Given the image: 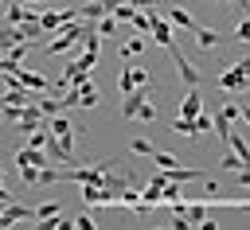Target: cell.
Returning <instances> with one entry per match:
<instances>
[{
  "label": "cell",
  "instance_id": "1",
  "mask_svg": "<svg viewBox=\"0 0 250 230\" xmlns=\"http://www.w3.org/2000/svg\"><path fill=\"white\" fill-rule=\"evenodd\" d=\"M86 27H90V23H78V19H70L66 27H59V35L47 43V55H62V58H66V55H70V47H74V43H82V31H86Z\"/></svg>",
  "mask_w": 250,
  "mask_h": 230
},
{
  "label": "cell",
  "instance_id": "2",
  "mask_svg": "<svg viewBox=\"0 0 250 230\" xmlns=\"http://www.w3.org/2000/svg\"><path fill=\"white\" fill-rule=\"evenodd\" d=\"M250 86V58H238L230 70L219 74V90H246Z\"/></svg>",
  "mask_w": 250,
  "mask_h": 230
},
{
  "label": "cell",
  "instance_id": "3",
  "mask_svg": "<svg viewBox=\"0 0 250 230\" xmlns=\"http://www.w3.org/2000/svg\"><path fill=\"white\" fill-rule=\"evenodd\" d=\"M70 19H82V16H78V8H62V12H59V8H43V12H39V27H43V35H47V31L66 27Z\"/></svg>",
  "mask_w": 250,
  "mask_h": 230
},
{
  "label": "cell",
  "instance_id": "4",
  "mask_svg": "<svg viewBox=\"0 0 250 230\" xmlns=\"http://www.w3.org/2000/svg\"><path fill=\"white\" fill-rule=\"evenodd\" d=\"M164 51L172 55V62H176V70H180V78H184L188 86H199V82H203V74H199V66H195V62H188V58L180 55V47H176V43H172V47H164Z\"/></svg>",
  "mask_w": 250,
  "mask_h": 230
},
{
  "label": "cell",
  "instance_id": "5",
  "mask_svg": "<svg viewBox=\"0 0 250 230\" xmlns=\"http://www.w3.org/2000/svg\"><path fill=\"white\" fill-rule=\"evenodd\" d=\"M148 101V86H133L129 94H121V117L129 121V117H137V109Z\"/></svg>",
  "mask_w": 250,
  "mask_h": 230
},
{
  "label": "cell",
  "instance_id": "6",
  "mask_svg": "<svg viewBox=\"0 0 250 230\" xmlns=\"http://www.w3.org/2000/svg\"><path fill=\"white\" fill-rule=\"evenodd\" d=\"M16 82L23 86V90H31V94H43V90H51V78L47 74H39V70H16Z\"/></svg>",
  "mask_w": 250,
  "mask_h": 230
},
{
  "label": "cell",
  "instance_id": "7",
  "mask_svg": "<svg viewBox=\"0 0 250 230\" xmlns=\"http://www.w3.org/2000/svg\"><path fill=\"white\" fill-rule=\"evenodd\" d=\"M82 203H86V207L117 203V191H109V187H94V183H82Z\"/></svg>",
  "mask_w": 250,
  "mask_h": 230
},
{
  "label": "cell",
  "instance_id": "8",
  "mask_svg": "<svg viewBox=\"0 0 250 230\" xmlns=\"http://www.w3.org/2000/svg\"><path fill=\"white\" fill-rule=\"evenodd\" d=\"M164 19H168L172 27H184V31H195V27H199V19H195L188 8H180V4H172V8L164 12Z\"/></svg>",
  "mask_w": 250,
  "mask_h": 230
},
{
  "label": "cell",
  "instance_id": "9",
  "mask_svg": "<svg viewBox=\"0 0 250 230\" xmlns=\"http://www.w3.org/2000/svg\"><path fill=\"white\" fill-rule=\"evenodd\" d=\"M133 86H148V70H141V66H125V70H121V78H117V90H121V94H129Z\"/></svg>",
  "mask_w": 250,
  "mask_h": 230
},
{
  "label": "cell",
  "instance_id": "10",
  "mask_svg": "<svg viewBox=\"0 0 250 230\" xmlns=\"http://www.w3.org/2000/svg\"><path fill=\"white\" fill-rule=\"evenodd\" d=\"M148 31H152V39H156L160 47H172V23L164 19V12H160V16L152 12V27H148Z\"/></svg>",
  "mask_w": 250,
  "mask_h": 230
},
{
  "label": "cell",
  "instance_id": "11",
  "mask_svg": "<svg viewBox=\"0 0 250 230\" xmlns=\"http://www.w3.org/2000/svg\"><path fill=\"white\" fill-rule=\"evenodd\" d=\"M191 35H195V47H199V51H215V47L223 43V35H219L215 27H203V23H199Z\"/></svg>",
  "mask_w": 250,
  "mask_h": 230
},
{
  "label": "cell",
  "instance_id": "12",
  "mask_svg": "<svg viewBox=\"0 0 250 230\" xmlns=\"http://www.w3.org/2000/svg\"><path fill=\"white\" fill-rule=\"evenodd\" d=\"M199 109H203V94H199V86H188V94L180 101V117H195Z\"/></svg>",
  "mask_w": 250,
  "mask_h": 230
},
{
  "label": "cell",
  "instance_id": "13",
  "mask_svg": "<svg viewBox=\"0 0 250 230\" xmlns=\"http://www.w3.org/2000/svg\"><path fill=\"white\" fill-rule=\"evenodd\" d=\"M35 105H39V113H47V117H55V113H62V97H51L47 90L35 97Z\"/></svg>",
  "mask_w": 250,
  "mask_h": 230
},
{
  "label": "cell",
  "instance_id": "14",
  "mask_svg": "<svg viewBox=\"0 0 250 230\" xmlns=\"http://www.w3.org/2000/svg\"><path fill=\"white\" fill-rule=\"evenodd\" d=\"M164 172H168V179H176V183H191V179L203 175L199 168H180V164H176V168H164Z\"/></svg>",
  "mask_w": 250,
  "mask_h": 230
},
{
  "label": "cell",
  "instance_id": "15",
  "mask_svg": "<svg viewBox=\"0 0 250 230\" xmlns=\"http://www.w3.org/2000/svg\"><path fill=\"white\" fill-rule=\"evenodd\" d=\"M223 144H230V152H234L238 160H246V164H250V144H246V140H242V136H238L234 129H230V136H227Z\"/></svg>",
  "mask_w": 250,
  "mask_h": 230
},
{
  "label": "cell",
  "instance_id": "16",
  "mask_svg": "<svg viewBox=\"0 0 250 230\" xmlns=\"http://www.w3.org/2000/svg\"><path fill=\"white\" fill-rule=\"evenodd\" d=\"M59 211H62V203H59V199H51V203H39V207H35V222H47V218H55Z\"/></svg>",
  "mask_w": 250,
  "mask_h": 230
},
{
  "label": "cell",
  "instance_id": "17",
  "mask_svg": "<svg viewBox=\"0 0 250 230\" xmlns=\"http://www.w3.org/2000/svg\"><path fill=\"white\" fill-rule=\"evenodd\" d=\"M78 16H82V19H102V16H109V12H105V4H102V0H90V4H82V8H78Z\"/></svg>",
  "mask_w": 250,
  "mask_h": 230
},
{
  "label": "cell",
  "instance_id": "18",
  "mask_svg": "<svg viewBox=\"0 0 250 230\" xmlns=\"http://www.w3.org/2000/svg\"><path fill=\"white\" fill-rule=\"evenodd\" d=\"M145 51V39L141 35H129L125 43H121V58H133V55H141Z\"/></svg>",
  "mask_w": 250,
  "mask_h": 230
},
{
  "label": "cell",
  "instance_id": "19",
  "mask_svg": "<svg viewBox=\"0 0 250 230\" xmlns=\"http://www.w3.org/2000/svg\"><path fill=\"white\" fill-rule=\"evenodd\" d=\"M160 199H164V203H180V199H184V183L168 179V183H164V191H160Z\"/></svg>",
  "mask_w": 250,
  "mask_h": 230
},
{
  "label": "cell",
  "instance_id": "20",
  "mask_svg": "<svg viewBox=\"0 0 250 230\" xmlns=\"http://www.w3.org/2000/svg\"><path fill=\"white\" fill-rule=\"evenodd\" d=\"M207 222V211L199 203H188V226H203Z\"/></svg>",
  "mask_w": 250,
  "mask_h": 230
},
{
  "label": "cell",
  "instance_id": "21",
  "mask_svg": "<svg viewBox=\"0 0 250 230\" xmlns=\"http://www.w3.org/2000/svg\"><path fill=\"white\" fill-rule=\"evenodd\" d=\"M234 39H238V43H250V12L238 16V23H234Z\"/></svg>",
  "mask_w": 250,
  "mask_h": 230
},
{
  "label": "cell",
  "instance_id": "22",
  "mask_svg": "<svg viewBox=\"0 0 250 230\" xmlns=\"http://www.w3.org/2000/svg\"><path fill=\"white\" fill-rule=\"evenodd\" d=\"M211 129H215V113H203L199 109L195 113V133H211Z\"/></svg>",
  "mask_w": 250,
  "mask_h": 230
},
{
  "label": "cell",
  "instance_id": "23",
  "mask_svg": "<svg viewBox=\"0 0 250 230\" xmlns=\"http://www.w3.org/2000/svg\"><path fill=\"white\" fill-rule=\"evenodd\" d=\"M215 133H219V140H227V136H230V117H227L223 109L215 113Z\"/></svg>",
  "mask_w": 250,
  "mask_h": 230
},
{
  "label": "cell",
  "instance_id": "24",
  "mask_svg": "<svg viewBox=\"0 0 250 230\" xmlns=\"http://www.w3.org/2000/svg\"><path fill=\"white\" fill-rule=\"evenodd\" d=\"M129 148H133L137 156H152V152H156V144H152V140H145V136H137V140H129Z\"/></svg>",
  "mask_w": 250,
  "mask_h": 230
},
{
  "label": "cell",
  "instance_id": "25",
  "mask_svg": "<svg viewBox=\"0 0 250 230\" xmlns=\"http://www.w3.org/2000/svg\"><path fill=\"white\" fill-rule=\"evenodd\" d=\"M117 31V16H102L98 19V35H113Z\"/></svg>",
  "mask_w": 250,
  "mask_h": 230
},
{
  "label": "cell",
  "instance_id": "26",
  "mask_svg": "<svg viewBox=\"0 0 250 230\" xmlns=\"http://www.w3.org/2000/svg\"><path fill=\"white\" fill-rule=\"evenodd\" d=\"M242 164H246V160H238V156L230 152V156H223V160H219V172H238Z\"/></svg>",
  "mask_w": 250,
  "mask_h": 230
},
{
  "label": "cell",
  "instance_id": "27",
  "mask_svg": "<svg viewBox=\"0 0 250 230\" xmlns=\"http://www.w3.org/2000/svg\"><path fill=\"white\" fill-rule=\"evenodd\" d=\"M74 105H78V86L62 90V109H74Z\"/></svg>",
  "mask_w": 250,
  "mask_h": 230
},
{
  "label": "cell",
  "instance_id": "28",
  "mask_svg": "<svg viewBox=\"0 0 250 230\" xmlns=\"http://www.w3.org/2000/svg\"><path fill=\"white\" fill-rule=\"evenodd\" d=\"M152 160H156V168H176V156L172 152H152Z\"/></svg>",
  "mask_w": 250,
  "mask_h": 230
},
{
  "label": "cell",
  "instance_id": "29",
  "mask_svg": "<svg viewBox=\"0 0 250 230\" xmlns=\"http://www.w3.org/2000/svg\"><path fill=\"white\" fill-rule=\"evenodd\" d=\"M78 62H82L86 70H94V66H98V51H82V58H78Z\"/></svg>",
  "mask_w": 250,
  "mask_h": 230
},
{
  "label": "cell",
  "instance_id": "30",
  "mask_svg": "<svg viewBox=\"0 0 250 230\" xmlns=\"http://www.w3.org/2000/svg\"><path fill=\"white\" fill-rule=\"evenodd\" d=\"M137 117H141V121H156V105H148V101H145V105L137 109Z\"/></svg>",
  "mask_w": 250,
  "mask_h": 230
},
{
  "label": "cell",
  "instance_id": "31",
  "mask_svg": "<svg viewBox=\"0 0 250 230\" xmlns=\"http://www.w3.org/2000/svg\"><path fill=\"white\" fill-rule=\"evenodd\" d=\"M234 183H238V187H250V164H242V168H238V175H234Z\"/></svg>",
  "mask_w": 250,
  "mask_h": 230
},
{
  "label": "cell",
  "instance_id": "32",
  "mask_svg": "<svg viewBox=\"0 0 250 230\" xmlns=\"http://www.w3.org/2000/svg\"><path fill=\"white\" fill-rule=\"evenodd\" d=\"M70 226H78V230H90V226H94V218H90V214H78V218H70Z\"/></svg>",
  "mask_w": 250,
  "mask_h": 230
},
{
  "label": "cell",
  "instance_id": "33",
  "mask_svg": "<svg viewBox=\"0 0 250 230\" xmlns=\"http://www.w3.org/2000/svg\"><path fill=\"white\" fill-rule=\"evenodd\" d=\"M125 4H133V8H141V12H148V8H156V0H125Z\"/></svg>",
  "mask_w": 250,
  "mask_h": 230
},
{
  "label": "cell",
  "instance_id": "34",
  "mask_svg": "<svg viewBox=\"0 0 250 230\" xmlns=\"http://www.w3.org/2000/svg\"><path fill=\"white\" fill-rule=\"evenodd\" d=\"M23 4H31V8H51L55 0H23Z\"/></svg>",
  "mask_w": 250,
  "mask_h": 230
},
{
  "label": "cell",
  "instance_id": "35",
  "mask_svg": "<svg viewBox=\"0 0 250 230\" xmlns=\"http://www.w3.org/2000/svg\"><path fill=\"white\" fill-rule=\"evenodd\" d=\"M234 8H238V16H246L250 12V0H234Z\"/></svg>",
  "mask_w": 250,
  "mask_h": 230
},
{
  "label": "cell",
  "instance_id": "36",
  "mask_svg": "<svg viewBox=\"0 0 250 230\" xmlns=\"http://www.w3.org/2000/svg\"><path fill=\"white\" fill-rule=\"evenodd\" d=\"M102 4H105V12H113V8L121 4V0H102Z\"/></svg>",
  "mask_w": 250,
  "mask_h": 230
},
{
  "label": "cell",
  "instance_id": "37",
  "mask_svg": "<svg viewBox=\"0 0 250 230\" xmlns=\"http://www.w3.org/2000/svg\"><path fill=\"white\" fill-rule=\"evenodd\" d=\"M242 117H246V121H250V105H246V109H242Z\"/></svg>",
  "mask_w": 250,
  "mask_h": 230
},
{
  "label": "cell",
  "instance_id": "38",
  "mask_svg": "<svg viewBox=\"0 0 250 230\" xmlns=\"http://www.w3.org/2000/svg\"><path fill=\"white\" fill-rule=\"evenodd\" d=\"M0 183H4V172H0Z\"/></svg>",
  "mask_w": 250,
  "mask_h": 230
},
{
  "label": "cell",
  "instance_id": "39",
  "mask_svg": "<svg viewBox=\"0 0 250 230\" xmlns=\"http://www.w3.org/2000/svg\"><path fill=\"white\" fill-rule=\"evenodd\" d=\"M246 191H250V187H246Z\"/></svg>",
  "mask_w": 250,
  "mask_h": 230
}]
</instances>
